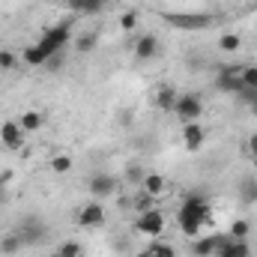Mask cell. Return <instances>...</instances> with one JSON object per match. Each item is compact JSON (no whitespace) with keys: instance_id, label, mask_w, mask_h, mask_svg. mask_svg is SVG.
<instances>
[{"instance_id":"obj_1","label":"cell","mask_w":257,"mask_h":257,"mask_svg":"<svg viewBox=\"0 0 257 257\" xmlns=\"http://www.w3.org/2000/svg\"><path fill=\"white\" fill-rule=\"evenodd\" d=\"M209 221V209H206V197L203 194H189L180 203L177 212V224L186 236H200V227Z\"/></svg>"},{"instance_id":"obj_2","label":"cell","mask_w":257,"mask_h":257,"mask_svg":"<svg viewBox=\"0 0 257 257\" xmlns=\"http://www.w3.org/2000/svg\"><path fill=\"white\" fill-rule=\"evenodd\" d=\"M162 21L171 27H180V30H206V27H212L215 18L206 12H162Z\"/></svg>"},{"instance_id":"obj_3","label":"cell","mask_w":257,"mask_h":257,"mask_svg":"<svg viewBox=\"0 0 257 257\" xmlns=\"http://www.w3.org/2000/svg\"><path fill=\"white\" fill-rule=\"evenodd\" d=\"M69 39H72V24H69V21H60L57 27L45 30V33H42V39H39L36 45H39V48L48 54V60H51V57H57V54L63 51V45L69 42Z\"/></svg>"},{"instance_id":"obj_4","label":"cell","mask_w":257,"mask_h":257,"mask_svg":"<svg viewBox=\"0 0 257 257\" xmlns=\"http://www.w3.org/2000/svg\"><path fill=\"white\" fill-rule=\"evenodd\" d=\"M135 230H138V233H144V236H150V239L162 236V230H165V215H162V209L141 212V215H138V221H135Z\"/></svg>"},{"instance_id":"obj_5","label":"cell","mask_w":257,"mask_h":257,"mask_svg":"<svg viewBox=\"0 0 257 257\" xmlns=\"http://www.w3.org/2000/svg\"><path fill=\"white\" fill-rule=\"evenodd\" d=\"M174 111H177V117H180L183 123H197L200 114H203V102H200L194 93H186V96H177Z\"/></svg>"},{"instance_id":"obj_6","label":"cell","mask_w":257,"mask_h":257,"mask_svg":"<svg viewBox=\"0 0 257 257\" xmlns=\"http://www.w3.org/2000/svg\"><path fill=\"white\" fill-rule=\"evenodd\" d=\"M159 36L156 33H144L138 42H135V60H141V63H150V60H156L159 57Z\"/></svg>"},{"instance_id":"obj_7","label":"cell","mask_w":257,"mask_h":257,"mask_svg":"<svg viewBox=\"0 0 257 257\" xmlns=\"http://www.w3.org/2000/svg\"><path fill=\"white\" fill-rule=\"evenodd\" d=\"M18 236L24 239V245H36V242H42V239L48 236V227H45L39 218H24V221H21Z\"/></svg>"},{"instance_id":"obj_8","label":"cell","mask_w":257,"mask_h":257,"mask_svg":"<svg viewBox=\"0 0 257 257\" xmlns=\"http://www.w3.org/2000/svg\"><path fill=\"white\" fill-rule=\"evenodd\" d=\"M78 224H81V227H99V224H105V206H102L99 200H90L87 206H81Z\"/></svg>"},{"instance_id":"obj_9","label":"cell","mask_w":257,"mask_h":257,"mask_svg":"<svg viewBox=\"0 0 257 257\" xmlns=\"http://www.w3.org/2000/svg\"><path fill=\"white\" fill-rule=\"evenodd\" d=\"M114 192H117V180H114V177H108V174L90 177V194H93L96 200H105V197H111Z\"/></svg>"},{"instance_id":"obj_10","label":"cell","mask_w":257,"mask_h":257,"mask_svg":"<svg viewBox=\"0 0 257 257\" xmlns=\"http://www.w3.org/2000/svg\"><path fill=\"white\" fill-rule=\"evenodd\" d=\"M0 141H3V147H9V150H21V147H24V128L18 126V123H12V120H6V123L0 126Z\"/></svg>"},{"instance_id":"obj_11","label":"cell","mask_w":257,"mask_h":257,"mask_svg":"<svg viewBox=\"0 0 257 257\" xmlns=\"http://www.w3.org/2000/svg\"><path fill=\"white\" fill-rule=\"evenodd\" d=\"M218 257H248V239H233V236H224L215 248Z\"/></svg>"},{"instance_id":"obj_12","label":"cell","mask_w":257,"mask_h":257,"mask_svg":"<svg viewBox=\"0 0 257 257\" xmlns=\"http://www.w3.org/2000/svg\"><path fill=\"white\" fill-rule=\"evenodd\" d=\"M215 87L221 90V93H233V96H239L245 87H242V78H239V72H233V69H227V72H221L218 75V81H215Z\"/></svg>"},{"instance_id":"obj_13","label":"cell","mask_w":257,"mask_h":257,"mask_svg":"<svg viewBox=\"0 0 257 257\" xmlns=\"http://www.w3.org/2000/svg\"><path fill=\"white\" fill-rule=\"evenodd\" d=\"M203 141H206V135H203L200 123H186V126H183V144H186V150H192V153L200 150Z\"/></svg>"},{"instance_id":"obj_14","label":"cell","mask_w":257,"mask_h":257,"mask_svg":"<svg viewBox=\"0 0 257 257\" xmlns=\"http://www.w3.org/2000/svg\"><path fill=\"white\" fill-rule=\"evenodd\" d=\"M153 105L162 108V111H174V105H177V93H174V87H159L156 96H153Z\"/></svg>"},{"instance_id":"obj_15","label":"cell","mask_w":257,"mask_h":257,"mask_svg":"<svg viewBox=\"0 0 257 257\" xmlns=\"http://www.w3.org/2000/svg\"><path fill=\"white\" fill-rule=\"evenodd\" d=\"M165 189H168V183H165L162 174H147V177H144V192L150 194V197L159 200V197L165 194Z\"/></svg>"},{"instance_id":"obj_16","label":"cell","mask_w":257,"mask_h":257,"mask_svg":"<svg viewBox=\"0 0 257 257\" xmlns=\"http://www.w3.org/2000/svg\"><path fill=\"white\" fill-rule=\"evenodd\" d=\"M21 63H27V66H45V63H48V54H45L39 45H27V48L21 51Z\"/></svg>"},{"instance_id":"obj_17","label":"cell","mask_w":257,"mask_h":257,"mask_svg":"<svg viewBox=\"0 0 257 257\" xmlns=\"http://www.w3.org/2000/svg\"><path fill=\"white\" fill-rule=\"evenodd\" d=\"M218 242H221V236H203V239H197V242L192 245L194 257H209V254H215Z\"/></svg>"},{"instance_id":"obj_18","label":"cell","mask_w":257,"mask_h":257,"mask_svg":"<svg viewBox=\"0 0 257 257\" xmlns=\"http://www.w3.org/2000/svg\"><path fill=\"white\" fill-rule=\"evenodd\" d=\"M69 6H72L75 12H81V15H99V12L105 9L102 0H69Z\"/></svg>"},{"instance_id":"obj_19","label":"cell","mask_w":257,"mask_h":257,"mask_svg":"<svg viewBox=\"0 0 257 257\" xmlns=\"http://www.w3.org/2000/svg\"><path fill=\"white\" fill-rule=\"evenodd\" d=\"M239 200L242 203H257V177H245L239 183Z\"/></svg>"},{"instance_id":"obj_20","label":"cell","mask_w":257,"mask_h":257,"mask_svg":"<svg viewBox=\"0 0 257 257\" xmlns=\"http://www.w3.org/2000/svg\"><path fill=\"white\" fill-rule=\"evenodd\" d=\"M18 126L24 128V135H27V132H39V128H42V114H39V111H24L21 120H18Z\"/></svg>"},{"instance_id":"obj_21","label":"cell","mask_w":257,"mask_h":257,"mask_svg":"<svg viewBox=\"0 0 257 257\" xmlns=\"http://www.w3.org/2000/svg\"><path fill=\"white\" fill-rule=\"evenodd\" d=\"M218 48H221L224 54H233V51L242 48V39H239L236 33H221V36H218Z\"/></svg>"},{"instance_id":"obj_22","label":"cell","mask_w":257,"mask_h":257,"mask_svg":"<svg viewBox=\"0 0 257 257\" xmlns=\"http://www.w3.org/2000/svg\"><path fill=\"white\" fill-rule=\"evenodd\" d=\"M144 257H177V248H174V245H168V242H156V239H153Z\"/></svg>"},{"instance_id":"obj_23","label":"cell","mask_w":257,"mask_h":257,"mask_svg":"<svg viewBox=\"0 0 257 257\" xmlns=\"http://www.w3.org/2000/svg\"><path fill=\"white\" fill-rule=\"evenodd\" d=\"M21 245H24V239H21L18 233H9V236L0 239V251H3V254H18Z\"/></svg>"},{"instance_id":"obj_24","label":"cell","mask_w":257,"mask_h":257,"mask_svg":"<svg viewBox=\"0 0 257 257\" xmlns=\"http://www.w3.org/2000/svg\"><path fill=\"white\" fill-rule=\"evenodd\" d=\"M248 230H251V224H248L245 218H236V221L230 224V236H233V239H248Z\"/></svg>"},{"instance_id":"obj_25","label":"cell","mask_w":257,"mask_h":257,"mask_svg":"<svg viewBox=\"0 0 257 257\" xmlns=\"http://www.w3.org/2000/svg\"><path fill=\"white\" fill-rule=\"evenodd\" d=\"M51 168H54V174H69V171H72V159H69L66 153H57V156L51 159Z\"/></svg>"},{"instance_id":"obj_26","label":"cell","mask_w":257,"mask_h":257,"mask_svg":"<svg viewBox=\"0 0 257 257\" xmlns=\"http://www.w3.org/2000/svg\"><path fill=\"white\" fill-rule=\"evenodd\" d=\"M239 78H242V87L257 90V66H245V69H239Z\"/></svg>"},{"instance_id":"obj_27","label":"cell","mask_w":257,"mask_h":257,"mask_svg":"<svg viewBox=\"0 0 257 257\" xmlns=\"http://www.w3.org/2000/svg\"><path fill=\"white\" fill-rule=\"evenodd\" d=\"M135 27H138V12H135V9H128V12H123V15H120V30L132 33Z\"/></svg>"},{"instance_id":"obj_28","label":"cell","mask_w":257,"mask_h":257,"mask_svg":"<svg viewBox=\"0 0 257 257\" xmlns=\"http://www.w3.org/2000/svg\"><path fill=\"white\" fill-rule=\"evenodd\" d=\"M75 45H78V51H81V54H90V51L96 48V33H84Z\"/></svg>"},{"instance_id":"obj_29","label":"cell","mask_w":257,"mask_h":257,"mask_svg":"<svg viewBox=\"0 0 257 257\" xmlns=\"http://www.w3.org/2000/svg\"><path fill=\"white\" fill-rule=\"evenodd\" d=\"M21 63V54H12V51H0V69L6 72V69H15V66Z\"/></svg>"},{"instance_id":"obj_30","label":"cell","mask_w":257,"mask_h":257,"mask_svg":"<svg viewBox=\"0 0 257 257\" xmlns=\"http://www.w3.org/2000/svg\"><path fill=\"white\" fill-rule=\"evenodd\" d=\"M57 251H60L63 257H81V245H78L75 239H66V242L60 245V248H57Z\"/></svg>"},{"instance_id":"obj_31","label":"cell","mask_w":257,"mask_h":257,"mask_svg":"<svg viewBox=\"0 0 257 257\" xmlns=\"http://www.w3.org/2000/svg\"><path fill=\"white\" fill-rule=\"evenodd\" d=\"M153 203H156V197H150L147 192H144L141 197H138V209H141V212H150V209H156Z\"/></svg>"},{"instance_id":"obj_32","label":"cell","mask_w":257,"mask_h":257,"mask_svg":"<svg viewBox=\"0 0 257 257\" xmlns=\"http://www.w3.org/2000/svg\"><path fill=\"white\" fill-rule=\"evenodd\" d=\"M245 153H248V156H254V159H257V132L251 135V138H248V141H245Z\"/></svg>"},{"instance_id":"obj_33","label":"cell","mask_w":257,"mask_h":257,"mask_svg":"<svg viewBox=\"0 0 257 257\" xmlns=\"http://www.w3.org/2000/svg\"><path fill=\"white\" fill-rule=\"evenodd\" d=\"M126 174H128V180H135V183H138V180H144V177H147V174H144V171H141V168H138V165H132V168H128Z\"/></svg>"},{"instance_id":"obj_34","label":"cell","mask_w":257,"mask_h":257,"mask_svg":"<svg viewBox=\"0 0 257 257\" xmlns=\"http://www.w3.org/2000/svg\"><path fill=\"white\" fill-rule=\"evenodd\" d=\"M6 183H12V171H3V174H0V189H3Z\"/></svg>"},{"instance_id":"obj_35","label":"cell","mask_w":257,"mask_h":257,"mask_svg":"<svg viewBox=\"0 0 257 257\" xmlns=\"http://www.w3.org/2000/svg\"><path fill=\"white\" fill-rule=\"evenodd\" d=\"M248 108H251V114H257V99L251 102V105H248Z\"/></svg>"},{"instance_id":"obj_36","label":"cell","mask_w":257,"mask_h":257,"mask_svg":"<svg viewBox=\"0 0 257 257\" xmlns=\"http://www.w3.org/2000/svg\"><path fill=\"white\" fill-rule=\"evenodd\" d=\"M48 257H63V254H60V251H54V254H48Z\"/></svg>"},{"instance_id":"obj_37","label":"cell","mask_w":257,"mask_h":257,"mask_svg":"<svg viewBox=\"0 0 257 257\" xmlns=\"http://www.w3.org/2000/svg\"><path fill=\"white\" fill-rule=\"evenodd\" d=\"M102 3H105V6H108V3H111V0H102Z\"/></svg>"}]
</instances>
